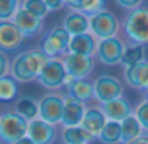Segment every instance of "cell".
<instances>
[{
  "label": "cell",
  "instance_id": "6da1fadb",
  "mask_svg": "<svg viewBox=\"0 0 148 144\" xmlns=\"http://www.w3.org/2000/svg\"><path fill=\"white\" fill-rule=\"evenodd\" d=\"M121 32L127 45H148V7L142 5L130 11L123 17Z\"/></svg>",
  "mask_w": 148,
  "mask_h": 144
},
{
  "label": "cell",
  "instance_id": "7a4b0ae2",
  "mask_svg": "<svg viewBox=\"0 0 148 144\" xmlns=\"http://www.w3.org/2000/svg\"><path fill=\"white\" fill-rule=\"evenodd\" d=\"M71 38L72 37L63 28V25H56L45 34L39 49L50 59H62L70 53L68 47Z\"/></svg>",
  "mask_w": 148,
  "mask_h": 144
},
{
  "label": "cell",
  "instance_id": "3957f363",
  "mask_svg": "<svg viewBox=\"0 0 148 144\" xmlns=\"http://www.w3.org/2000/svg\"><path fill=\"white\" fill-rule=\"evenodd\" d=\"M29 122L14 111L0 114V140L4 144H14L28 136Z\"/></svg>",
  "mask_w": 148,
  "mask_h": 144
},
{
  "label": "cell",
  "instance_id": "277c9868",
  "mask_svg": "<svg viewBox=\"0 0 148 144\" xmlns=\"http://www.w3.org/2000/svg\"><path fill=\"white\" fill-rule=\"evenodd\" d=\"M64 110V96L58 92L43 94L38 100V118L55 126L62 123Z\"/></svg>",
  "mask_w": 148,
  "mask_h": 144
},
{
  "label": "cell",
  "instance_id": "5b68a950",
  "mask_svg": "<svg viewBox=\"0 0 148 144\" xmlns=\"http://www.w3.org/2000/svg\"><path fill=\"white\" fill-rule=\"evenodd\" d=\"M89 32L98 41L112 38L121 32V22L113 12L103 9L89 17Z\"/></svg>",
  "mask_w": 148,
  "mask_h": 144
},
{
  "label": "cell",
  "instance_id": "8992f818",
  "mask_svg": "<svg viewBox=\"0 0 148 144\" xmlns=\"http://www.w3.org/2000/svg\"><path fill=\"white\" fill-rule=\"evenodd\" d=\"M95 98L98 104H106L113 100L123 97V84L118 77L103 73L96 77L93 81Z\"/></svg>",
  "mask_w": 148,
  "mask_h": 144
},
{
  "label": "cell",
  "instance_id": "52a82bcc",
  "mask_svg": "<svg viewBox=\"0 0 148 144\" xmlns=\"http://www.w3.org/2000/svg\"><path fill=\"white\" fill-rule=\"evenodd\" d=\"M66 80H67V71L62 59H51L37 77L39 85L53 92L64 86Z\"/></svg>",
  "mask_w": 148,
  "mask_h": 144
},
{
  "label": "cell",
  "instance_id": "ba28073f",
  "mask_svg": "<svg viewBox=\"0 0 148 144\" xmlns=\"http://www.w3.org/2000/svg\"><path fill=\"white\" fill-rule=\"evenodd\" d=\"M126 47L127 46L125 45V41L118 36L108 39H101L97 45L96 58L105 66H115L121 63Z\"/></svg>",
  "mask_w": 148,
  "mask_h": 144
},
{
  "label": "cell",
  "instance_id": "9c48e42d",
  "mask_svg": "<svg viewBox=\"0 0 148 144\" xmlns=\"http://www.w3.org/2000/svg\"><path fill=\"white\" fill-rule=\"evenodd\" d=\"M62 60L64 63L66 71H67V77L76 79V80L88 79L96 64L93 56H84L71 53L63 56Z\"/></svg>",
  "mask_w": 148,
  "mask_h": 144
},
{
  "label": "cell",
  "instance_id": "30bf717a",
  "mask_svg": "<svg viewBox=\"0 0 148 144\" xmlns=\"http://www.w3.org/2000/svg\"><path fill=\"white\" fill-rule=\"evenodd\" d=\"M24 38L13 21L0 22V51L8 54L18 50L24 43Z\"/></svg>",
  "mask_w": 148,
  "mask_h": 144
},
{
  "label": "cell",
  "instance_id": "8fae6325",
  "mask_svg": "<svg viewBox=\"0 0 148 144\" xmlns=\"http://www.w3.org/2000/svg\"><path fill=\"white\" fill-rule=\"evenodd\" d=\"M87 110V105L81 102L79 98L70 93L64 94V110H63V118L62 125L64 127H76L80 126L84 118V114Z\"/></svg>",
  "mask_w": 148,
  "mask_h": 144
},
{
  "label": "cell",
  "instance_id": "7c38bea8",
  "mask_svg": "<svg viewBox=\"0 0 148 144\" xmlns=\"http://www.w3.org/2000/svg\"><path fill=\"white\" fill-rule=\"evenodd\" d=\"M12 21L16 24V26L20 29V32L23 33L25 38H33V37L38 36L43 29V20L32 14L21 5Z\"/></svg>",
  "mask_w": 148,
  "mask_h": 144
},
{
  "label": "cell",
  "instance_id": "4fadbf2b",
  "mask_svg": "<svg viewBox=\"0 0 148 144\" xmlns=\"http://www.w3.org/2000/svg\"><path fill=\"white\" fill-rule=\"evenodd\" d=\"M123 76L129 86L148 94V60H143L135 66L125 67Z\"/></svg>",
  "mask_w": 148,
  "mask_h": 144
},
{
  "label": "cell",
  "instance_id": "5bb4252c",
  "mask_svg": "<svg viewBox=\"0 0 148 144\" xmlns=\"http://www.w3.org/2000/svg\"><path fill=\"white\" fill-rule=\"evenodd\" d=\"M56 128L55 126L37 118L29 122L28 138H30L36 144H53L56 140Z\"/></svg>",
  "mask_w": 148,
  "mask_h": 144
},
{
  "label": "cell",
  "instance_id": "9a60e30c",
  "mask_svg": "<svg viewBox=\"0 0 148 144\" xmlns=\"http://www.w3.org/2000/svg\"><path fill=\"white\" fill-rule=\"evenodd\" d=\"M101 110L103 111L108 121H114V122H122L127 117L134 114V108L131 102L125 97H119L117 100H113L106 104H100L98 105Z\"/></svg>",
  "mask_w": 148,
  "mask_h": 144
},
{
  "label": "cell",
  "instance_id": "2e32d148",
  "mask_svg": "<svg viewBox=\"0 0 148 144\" xmlns=\"http://www.w3.org/2000/svg\"><path fill=\"white\" fill-rule=\"evenodd\" d=\"M106 122L108 118L105 117V114L101 110L100 106H88L80 126L87 132H89L90 135L97 139L100 132L102 131V128L106 125Z\"/></svg>",
  "mask_w": 148,
  "mask_h": 144
},
{
  "label": "cell",
  "instance_id": "e0dca14e",
  "mask_svg": "<svg viewBox=\"0 0 148 144\" xmlns=\"http://www.w3.org/2000/svg\"><path fill=\"white\" fill-rule=\"evenodd\" d=\"M64 86L67 88V93L75 96L85 105H87V102H89L95 98V86H93L92 81L88 80V79L76 80V79L67 77Z\"/></svg>",
  "mask_w": 148,
  "mask_h": 144
},
{
  "label": "cell",
  "instance_id": "ac0fdd59",
  "mask_svg": "<svg viewBox=\"0 0 148 144\" xmlns=\"http://www.w3.org/2000/svg\"><path fill=\"white\" fill-rule=\"evenodd\" d=\"M97 38L90 33L80 34V36H75L71 38L68 51L71 54H77V55L93 56L97 50Z\"/></svg>",
  "mask_w": 148,
  "mask_h": 144
},
{
  "label": "cell",
  "instance_id": "d6986e66",
  "mask_svg": "<svg viewBox=\"0 0 148 144\" xmlns=\"http://www.w3.org/2000/svg\"><path fill=\"white\" fill-rule=\"evenodd\" d=\"M63 28L70 33L71 37L89 33V19L79 12H68L63 20Z\"/></svg>",
  "mask_w": 148,
  "mask_h": 144
},
{
  "label": "cell",
  "instance_id": "ffe728a7",
  "mask_svg": "<svg viewBox=\"0 0 148 144\" xmlns=\"http://www.w3.org/2000/svg\"><path fill=\"white\" fill-rule=\"evenodd\" d=\"M66 5L72 12L83 13L88 19L100 13L103 9H106L105 8L106 3L102 0H68L66 1Z\"/></svg>",
  "mask_w": 148,
  "mask_h": 144
},
{
  "label": "cell",
  "instance_id": "44dd1931",
  "mask_svg": "<svg viewBox=\"0 0 148 144\" xmlns=\"http://www.w3.org/2000/svg\"><path fill=\"white\" fill-rule=\"evenodd\" d=\"M9 75L17 81V83H30L37 80L34 75L29 72L25 63V53H18L11 62V72Z\"/></svg>",
  "mask_w": 148,
  "mask_h": 144
},
{
  "label": "cell",
  "instance_id": "7402d4cb",
  "mask_svg": "<svg viewBox=\"0 0 148 144\" xmlns=\"http://www.w3.org/2000/svg\"><path fill=\"white\" fill-rule=\"evenodd\" d=\"M25 53V63L29 72L36 77L42 72V69L46 67V64L51 60L41 49H30V50L24 51Z\"/></svg>",
  "mask_w": 148,
  "mask_h": 144
},
{
  "label": "cell",
  "instance_id": "603a6c76",
  "mask_svg": "<svg viewBox=\"0 0 148 144\" xmlns=\"http://www.w3.org/2000/svg\"><path fill=\"white\" fill-rule=\"evenodd\" d=\"M13 111L21 115L25 121L32 122L38 118V101H36L32 96H21L14 102Z\"/></svg>",
  "mask_w": 148,
  "mask_h": 144
},
{
  "label": "cell",
  "instance_id": "cb8c5ba5",
  "mask_svg": "<svg viewBox=\"0 0 148 144\" xmlns=\"http://www.w3.org/2000/svg\"><path fill=\"white\" fill-rule=\"evenodd\" d=\"M62 139L66 144H89L95 140V136L84 130L81 126L64 127L62 131Z\"/></svg>",
  "mask_w": 148,
  "mask_h": 144
},
{
  "label": "cell",
  "instance_id": "d4e9b609",
  "mask_svg": "<svg viewBox=\"0 0 148 144\" xmlns=\"http://www.w3.org/2000/svg\"><path fill=\"white\" fill-rule=\"evenodd\" d=\"M121 128H122V144H129L130 141L143 134L142 126L134 114L121 122Z\"/></svg>",
  "mask_w": 148,
  "mask_h": 144
},
{
  "label": "cell",
  "instance_id": "484cf974",
  "mask_svg": "<svg viewBox=\"0 0 148 144\" xmlns=\"http://www.w3.org/2000/svg\"><path fill=\"white\" fill-rule=\"evenodd\" d=\"M97 139L102 144H121L122 143L121 123L114 122V121H108Z\"/></svg>",
  "mask_w": 148,
  "mask_h": 144
},
{
  "label": "cell",
  "instance_id": "4316f807",
  "mask_svg": "<svg viewBox=\"0 0 148 144\" xmlns=\"http://www.w3.org/2000/svg\"><path fill=\"white\" fill-rule=\"evenodd\" d=\"M18 97V83L9 76L0 79V102H12Z\"/></svg>",
  "mask_w": 148,
  "mask_h": 144
},
{
  "label": "cell",
  "instance_id": "83f0119b",
  "mask_svg": "<svg viewBox=\"0 0 148 144\" xmlns=\"http://www.w3.org/2000/svg\"><path fill=\"white\" fill-rule=\"evenodd\" d=\"M143 60H145L144 46H140V45H127L125 54L122 56V60H121V64H123V67H130V66H135V64L140 63Z\"/></svg>",
  "mask_w": 148,
  "mask_h": 144
},
{
  "label": "cell",
  "instance_id": "f1b7e54d",
  "mask_svg": "<svg viewBox=\"0 0 148 144\" xmlns=\"http://www.w3.org/2000/svg\"><path fill=\"white\" fill-rule=\"evenodd\" d=\"M20 1L17 0H0V22L12 21L20 8Z\"/></svg>",
  "mask_w": 148,
  "mask_h": 144
},
{
  "label": "cell",
  "instance_id": "f546056e",
  "mask_svg": "<svg viewBox=\"0 0 148 144\" xmlns=\"http://www.w3.org/2000/svg\"><path fill=\"white\" fill-rule=\"evenodd\" d=\"M21 7L24 9H26L28 12H30L32 14L39 17L42 20L45 19L49 13V9L45 3V0H26V1L23 3Z\"/></svg>",
  "mask_w": 148,
  "mask_h": 144
},
{
  "label": "cell",
  "instance_id": "4dcf8cb0",
  "mask_svg": "<svg viewBox=\"0 0 148 144\" xmlns=\"http://www.w3.org/2000/svg\"><path fill=\"white\" fill-rule=\"evenodd\" d=\"M134 115L139 121L144 132H148V98L147 97L136 106V109L134 111Z\"/></svg>",
  "mask_w": 148,
  "mask_h": 144
},
{
  "label": "cell",
  "instance_id": "1f68e13d",
  "mask_svg": "<svg viewBox=\"0 0 148 144\" xmlns=\"http://www.w3.org/2000/svg\"><path fill=\"white\" fill-rule=\"evenodd\" d=\"M11 72V60L5 53L0 51V79L4 76H9Z\"/></svg>",
  "mask_w": 148,
  "mask_h": 144
},
{
  "label": "cell",
  "instance_id": "d6a6232c",
  "mask_svg": "<svg viewBox=\"0 0 148 144\" xmlns=\"http://www.w3.org/2000/svg\"><path fill=\"white\" fill-rule=\"evenodd\" d=\"M117 4L119 7L125 9H130V11H134V9L142 7L143 1H139V0H118Z\"/></svg>",
  "mask_w": 148,
  "mask_h": 144
},
{
  "label": "cell",
  "instance_id": "836d02e7",
  "mask_svg": "<svg viewBox=\"0 0 148 144\" xmlns=\"http://www.w3.org/2000/svg\"><path fill=\"white\" fill-rule=\"evenodd\" d=\"M46 5H47V9L49 11H59V9H62L63 7H64L66 1H60V0H45Z\"/></svg>",
  "mask_w": 148,
  "mask_h": 144
},
{
  "label": "cell",
  "instance_id": "e575fe53",
  "mask_svg": "<svg viewBox=\"0 0 148 144\" xmlns=\"http://www.w3.org/2000/svg\"><path fill=\"white\" fill-rule=\"evenodd\" d=\"M129 144H148V132H143L142 135L130 141Z\"/></svg>",
  "mask_w": 148,
  "mask_h": 144
},
{
  "label": "cell",
  "instance_id": "d590c367",
  "mask_svg": "<svg viewBox=\"0 0 148 144\" xmlns=\"http://www.w3.org/2000/svg\"><path fill=\"white\" fill-rule=\"evenodd\" d=\"M14 144H36L33 140H32L30 138H28V136H25V138H23L21 140H18V141H16Z\"/></svg>",
  "mask_w": 148,
  "mask_h": 144
},
{
  "label": "cell",
  "instance_id": "8d00e7d4",
  "mask_svg": "<svg viewBox=\"0 0 148 144\" xmlns=\"http://www.w3.org/2000/svg\"><path fill=\"white\" fill-rule=\"evenodd\" d=\"M147 98H148V94H147Z\"/></svg>",
  "mask_w": 148,
  "mask_h": 144
}]
</instances>
